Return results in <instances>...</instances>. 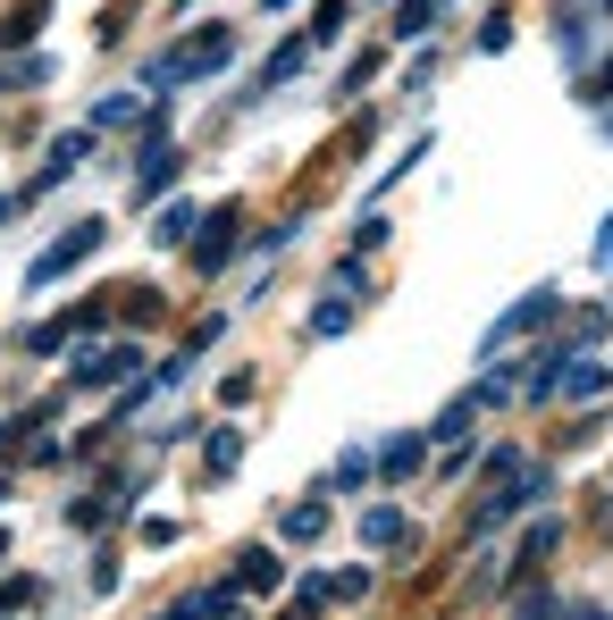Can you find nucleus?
Listing matches in <instances>:
<instances>
[{
	"mask_svg": "<svg viewBox=\"0 0 613 620\" xmlns=\"http://www.w3.org/2000/svg\"><path fill=\"white\" fill-rule=\"evenodd\" d=\"M93 244H101V226H77L68 244H51V252H42V261H34V285H51L59 268H77V252H93Z\"/></svg>",
	"mask_w": 613,
	"mask_h": 620,
	"instance_id": "obj_1",
	"label": "nucleus"
},
{
	"mask_svg": "<svg viewBox=\"0 0 613 620\" xmlns=\"http://www.w3.org/2000/svg\"><path fill=\"white\" fill-rule=\"evenodd\" d=\"M362 537H370V546H412V520H403L395 504H379V511L362 520Z\"/></svg>",
	"mask_w": 613,
	"mask_h": 620,
	"instance_id": "obj_2",
	"label": "nucleus"
},
{
	"mask_svg": "<svg viewBox=\"0 0 613 620\" xmlns=\"http://www.w3.org/2000/svg\"><path fill=\"white\" fill-rule=\"evenodd\" d=\"M386 478H412L421 470V436H395V445H386V461H379Z\"/></svg>",
	"mask_w": 613,
	"mask_h": 620,
	"instance_id": "obj_3",
	"label": "nucleus"
},
{
	"mask_svg": "<svg viewBox=\"0 0 613 620\" xmlns=\"http://www.w3.org/2000/svg\"><path fill=\"white\" fill-rule=\"evenodd\" d=\"M235 579H244V587H269V596H278V553H244V562H235Z\"/></svg>",
	"mask_w": 613,
	"mask_h": 620,
	"instance_id": "obj_4",
	"label": "nucleus"
},
{
	"mask_svg": "<svg viewBox=\"0 0 613 620\" xmlns=\"http://www.w3.org/2000/svg\"><path fill=\"white\" fill-rule=\"evenodd\" d=\"M596 386H605V369H596V360H580V369H572V377H563V395H572V403H589V395H596Z\"/></svg>",
	"mask_w": 613,
	"mask_h": 620,
	"instance_id": "obj_5",
	"label": "nucleus"
},
{
	"mask_svg": "<svg viewBox=\"0 0 613 620\" xmlns=\"http://www.w3.org/2000/svg\"><path fill=\"white\" fill-rule=\"evenodd\" d=\"M320 528H328V520H320V504H303V511H294V520H287V537H294V546H311Z\"/></svg>",
	"mask_w": 613,
	"mask_h": 620,
	"instance_id": "obj_6",
	"label": "nucleus"
},
{
	"mask_svg": "<svg viewBox=\"0 0 613 620\" xmlns=\"http://www.w3.org/2000/svg\"><path fill=\"white\" fill-rule=\"evenodd\" d=\"M454 436H471V403H454V411L438 419V445H454Z\"/></svg>",
	"mask_w": 613,
	"mask_h": 620,
	"instance_id": "obj_7",
	"label": "nucleus"
},
{
	"mask_svg": "<svg viewBox=\"0 0 613 620\" xmlns=\"http://www.w3.org/2000/svg\"><path fill=\"white\" fill-rule=\"evenodd\" d=\"M596 252H605V261H613V226H605V235H596Z\"/></svg>",
	"mask_w": 613,
	"mask_h": 620,
	"instance_id": "obj_8",
	"label": "nucleus"
}]
</instances>
